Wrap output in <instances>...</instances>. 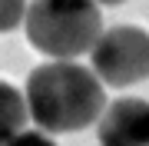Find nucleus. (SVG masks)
Returning <instances> with one entry per match:
<instances>
[{
  "label": "nucleus",
  "mask_w": 149,
  "mask_h": 146,
  "mask_svg": "<svg viewBox=\"0 0 149 146\" xmlns=\"http://www.w3.org/2000/svg\"><path fill=\"white\" fill-rule=\"evenodd\" d=\"M23 103L27 119H33L43 133H76L96 123L106 106V90L90 66L56 60L30 73Z\"/></svg>",
  "instance_id": "obj_1"
},
{
  "label": "nucleus",
  "mask_w": 149,
  "mask_h": 146,
  "mask_svg": "<svg viewBox=\"0 0 149 146\" xmlns=\"http://www.w3.org/2000/svg\"><path fill=\"white\" fill-rule=\"evenodd\" d=\"M33 50L53 60H76L90 53L103 33V13L93 0H33L23 13Z\"/></svg>",
  "instance_id": "obj_2"
},
{
  "label": "nucleus",
  "mask_w": 149,
  "mask_h": 146,
  "mask_svg": "<svg viewBox=\"0 0 149 146\" xmlns=\"http://www.w3.org/2000/svg\"><path fill=\"white\" fill-rule=\"evenodd\" d=\"M93 73L109 87H133L149 76V33L143 27L103 30L90 47Z\"/></svg>",
  "instance_id": "obj_3"
},
{
  "label": "nucleus",
  "mask_w": 149,
  "mask_h": 146,
  "mask_svg": "<svg viewBox=\"0 0 149 146\" xmlns=\"http://www.w3.org/2000/svg\"><path fill=\"white\" fill-rule=\"evenodd\" d=\"M96 119L100 146H149V100L119 96Z\"/></svg>",
  "instance_id": "obj_4"
},
{
  "label": "nucleus",
  "mask_w": 149,
  "mask_h": 146,
  "mask_svg": "<svg viewBox=\"0 0 149 146\" xmlns=\"http://www.w3.org/2000/svg\"><path fill=\"white\" fill-rule=\"evenodd\" d=\"M23 123H27V103H23V93L13 87V83L0 80V140L20 133Z\"/></svg>",
  "instance_id": "obj_5"
},
{
  "label": "nucleus",
  "mask_w": 149,
  "mask_h": 146,
  "mask_svg": "<svg viewBox=\"0 0 149 146\" xmlns=\"http://www.w3.org/2000/svg\"><path fill=\"white\" fill-rule=\"evenodd\" d=\"M27 0H0V33H10L23 23Z\"/></svg>",
  "instance_id": "obj_6"
},
{
  "label": "nucleus",
  "mask_w": 149,
  "mask_h": 146,
  "mask_svg": "<svg viewBox=\"0 0 149 146\" xmlns=\"http://www.w3.org/2000/svg\"><path fill=\"white\" fill-rule=\"evenodd\" d=\"M0 146H56L50 136H43V133H27V130H20V133H13V136H7V140H0Z\"/></svg>",
  "instance_id": "obj_7"
},
{
  "label": "nucleus",
  "mask_w": 149,
  "mask_h": 146,
  "mask_svg": "<svg viewBox=\"0 0 149 146\" xmlns=\"http://www.w3.org/2000/svg\"><path fill=\"white\" fill-rule=\"evenodd\" d=\"M93 3H123V0H93Z\"/></svg>",
  "instance_id": "obj_8"
}]
</instances>
